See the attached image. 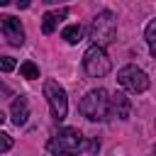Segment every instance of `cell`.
Listing matches in <instances>:
<instances>
[{"label": "cell", "instance_id": "6da1fadb", "mask_svg": "<svg viewBox=\"0 0 156 156\" xmlns=\"http://www.w3.org/2000/svg\"><path fill=\"white\" fill-rule=\"evenodd\" d=\"M83 146H85V136L76 127H63L49 139L46 151L51 156H78Z\"/></svg>", "mask_w": 156, "mask_h": 156}, {"label": "cell", "instance_id": "7a4b0ae2", "mask_svg": "<svg viewBox=\"0 0 156 156\" xmlns=\"http://www.w3.org/2000/svg\"><path fill=\"white\" fill-rule=\"evenodd\" d=\"M78 112L90 122L110 119V93L105 88H95V90L85 93V98L78 102Z\"/></svg>", "mask_w": 156, "mask_h": 156}, {"label": "cell", "instance_id": "3957f363", "mask_svg": "<svg viewBox=\"0 0 156 156\" xmlns=\"http://www.w3.org/2000/svg\"><path fill=\"white\" fill-rule=\"evenodd\" d=\"M115 34H117V17L110 12V10H102L93 17L90 27H88V37L93 39V44L98 46H107L115 41Z\"/></svg>", "mask_w": 156, "mask_h": 156}, {"label": "cell", "instance_id": "277c9868", "mask_svg": "<svg viewBox=\"0 0 156 156\" xmlns=\"http://www.w3.org/2000/svg\"><path fill=\"white\" fill-rule=\"evenodd\" d=\"M83 68H85V73H88L90 78H102V76H107V73L112 71V61H110L105 46L93 44V46L85 51V56H83Z\"/></svg>", "mask_w": 156, "mask_h": 156}, {"label": "cell", "instance_id": "5b68a950", "mask_svg": "<svg viewBox=\"0 0 156 156\" xmlns=\"http://www.w3.org/2000/svg\"><path fill=\"white\" fill-rule=\"evenodd\" d=\"M44 95H46L51 117H54L56 122L66 119V115H68V95H66V90H63L54 78H46V80H44Z\"/></svg>", "mask_w": 156, "mask_h": 156}, {"label": "cell", "instance_id": "8992f818", "mask_svg": "<svg viewBox=\"0 0 156 156\" xmlns=\"http://www.w3.org/2000/svg\"><path fill=\"white\" fill-rule=\"evenodd\" d=\"M117 83H119L124 90H129V93H144V90L149 88V76H146L139 66L129 63V66L119 68V73H117Z\"/></svg>", "mask_w": 156, "mask_h": 156}, {"label": "cell", "instance_id": "52a82bcc", "mask_svg": "<svg viewBox=\"0 0 156 156\" xmlns=\"http://www.w3.org/2000/svg\"><path fill=\"white\" fill-rule=\"evenodd\" d=\"M0 32L7 39V44H12V46H22L24 44V29H22V22L17 17L0 15Z\"/></svg>", "mask_w": 156, "mask_h": 156}, {"label": "cell", "instance_id": "ba28073f", "mask_svg": "<svg viewBox=\"0 0 156 156\" xmlns=\"http://www.w3.org/2000/svg\"><path fill=\"white\" fill-rule=\"evenodd\" d=\"M110 115L117 117V119H129L132 115V102L124 93H115L110 95Z\"/></svg>", "mask_w": 156, "mask_h": 156}, {"label": "cell", "instance_id": "9c48e42d", "mask_svg": "<svg viewBox=\"0 0 156 156\" xmlns=\"http://www.w3.org/2000/svg\"><path fill=\"white\" fill-rule=\"evenodd\" d=\"M10 117H12V124H15V127L27 124V119H29V102H27V98H24V95H20V98H15V100H12Z\"/></svg>", "mask_w": 156, "mask_h": 156}, {"label": "cell", "instance_id": "30bf717a", "mask_svg": "<svg viewBox=\"0 0 156 156\" xmlns=\"http://www.w3.org/2000/svg\"><path fill=\"white\" fill-rule=\"evenodd\" d=\"M66 17H68V10H66V7L46 12V15L41 17V32H44V34H51V32L58 27V22H61V20H66Z\"/></svg>", "mask_w": 156, "mask_h": 156}, {"label": "cell", "instance_id": "8fae6325", "mask_svg": "<svg viewBox=\"0 0 156 156\" xmlns=\"http://www.w3.org/2000/svg\"><path fill=\"white\" fill-rule=\"evenodd\" d=\"M61 37H63L68 44H78V41L83 39V27H80V24H68V27L61 32Z\"/></svg>", "mask_w": 156, "mask_h": 156}, {"label": "cell", "instance_id": "7c38bea8", "mask_svg": "<svg viewBox=\"0 0 156 156\" xmlns=\"http://www.w3.org/2000/svg\"><path fill=\"white\" fill-rule=\"evenodd\" d=\"M144 37H146V44H149V51L156 56V20H151L149 24H146V32H144Z\"/></svg>", "mask_w": 156, "mask_h": 156}, {"label": "cell", "instance_id": "4fadbf2b", "mask_svg": "<svg viewBox=\"0 0 156 156\" xmlns=\"http://www.w3.org/2000/svg\"><path fill=\"white\" fill-rule=\"evenodd\" d=\"M20 73H22V78H27V80L39 78V68H37V63H34V61H24V63L20 66Z\"/></svg>", "mask_w": 156, "mask_h": 156}, {"label": "cell", "instance_id": "5bb4252c", "mask_svg": "<svg viewBox=\"0 0 156 156\" xmlns=\"http://www.w3.org/2000/svg\"><path fill=\"white\" fill-rule=\"evenodd\" d=\"M15 66H17V61L12 56H0V73H10V71H15Z\"/></svg>", "mask_w": 156, "mask_h": 156}, {"label": "cell", "instance_id": "9a60e30c", "mask_svg": "<svg viewBox=\"0 0 156 156\" xmlns=\"http://www.w3.org/2000/svg\"><path fill=\"white\" fill-rule=\"evenodd\" d=\"M12 136L10 134H5V132H0V154H5V151H10L12 149Z\"/></svg>", "mask_w": 156, "mask_h": 156}, {"label": "cell", "instance_id": "2e32d148", "mask_svg": "<svg viewBox=\"0 0 156 156\" xmlns=\"http://www.w3.org/2000/svg\"><path fill=\"white\" fill-rule=\"evenodd\" d=\"M88 151H90V154H98V151H100V139H90V141H88Z\"/></svg>", "mask_w": 156, "mask_h": 156}, {"label": "cell", "instance_id": "e0dca14e", "mask_svg": "<svg viewBox=\"0 0 156 156\" xmlns=\"http://www.w3.org/2000/svg\"><path fill=\"white\" fill-rule=\"evenodd\" d=\"M15 2H17V7H20V10H27V7L32 5V0H15Z\"/></svg>", "mask_w": 156, "mask_h": 156}, {"label": "cell", "instance_id": "ac0fdd59", "mask_svg": "<svg viewBox=\"0 0 156 156\" xmlns=\"http://www.w3.org/2000/svg\"><path fill=\"white\" fill-rule=\"evenodd\" d=\"M0 95H10V88L7 85H0Z\"/></svg>", "mask_w": 156, "mask_h": 156}, {"label": "cell", "instance_id": "d6986e66", "mask_svg": "<svg viewBox=\"0 0 156 156\" xmlns=\"http://www.w3.org/2000/svg\"><path fill=\"white\" fill-rule=\"evenodd\" d=\"M7 2H10V0H0V7H5V5H7Z\"/></svg>", "mask_w": 156, "mask_h": 156}, {"label": "cell", "instance_id": "ffe728a7", "mask_svg": "<svg viewBox=\"0 0 156 156\" xmlns=\"http://www.w3.org/2000/svg\"><path fill=\"white\" fill-rule=\"evenodd\" d=\"M41 2H49L51 5V2H61V0H41Z\"/></svg>", "mask_w": 156, "mask_h": 156}, {"label": "cell", "instance_id": "44dd1931", "mask_svg": "<svg viewBox=\"0 0 156 156\" xmlns=\"http://www.w3.org/2000/svg\"><path fill=\"white\" fill-rule=\"evenodd\" d=\"M2 122H5V115H2V112H0V124H2Z\"/></svg>", "mask_w": 156, "mask_h": 156}, {"label": "cell", "instance_id": "7402d4cb", "mask_svg": "<svg viewBox=\"0 0 156 156\" xmlns=\"http://www.w3.org/2000/svg\"><path fill=\"white\" fill-rule=\"evenodd\" d=\"M154 156H156V149H154Z\"/></svg>", "mask_w": 156, "mask_h": 156}]
</instances>
